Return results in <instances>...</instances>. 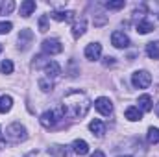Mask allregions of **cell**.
Listing matches in <instances>:
<instances>
[{
    "instance_id": "5bb4252c",
    "label": "cell",
    "mask_w": 159,
    "mask_h": 157,
    "mask_svg": "<svg viewBox=\"0 0 159 157\" xmlns=\"http://www.w3.org/2000/svg\"><path fill=\"white\" fill-rule=\"evenodd\" d=\"M35 7H37V4H35L34 0H24V2L20 4V15H22L24 19H28V17L35 11Z\"/></svg>"
},
{
    "instance_id": "4dcf8cb0",
    "label": "cell",
    "mask_w": 159,
    "mask_h": 157,
    "mask_svg": "<svg viewBox=\"0 0 159 157\" xmlns=\"http://www.w3.org/2000/svg\"><path fill=\"white\" fill-rule=\"evenodd\" d=\"M115 63V57H106V61H104V65L107 67V65H113Z\"/></svg>"
},
{
    "instance_id": "3957f363",
    "label": "cell",
    "mask_w": 159,
    "mask_h": 157,
    "mask_svg": "<svg viewBox=\"0 0 159 157\" xmlns=\"http://www.w3.org/2000/svg\"><path fill=\"white\" fill-rule=\"evenodd\" d=\"M65 117L63 115V109H56V111H44L43 115H41L39 122L43 128H46V129H50V128H54L61 118Z\"/></svg>"
},
{
    "instance_id": "52a82bcc",
    "label": "cell",
    "mask_w": 159,
    "mask_h": 157,
    "mask_svg": "<svg viewBox=\"0 0 159 157\" xmlns=\"http://www.w3.org/2000/svg\"><path fill=\"white\" fill-rule=\"evenodd\" d=\"M83 54H85V57L89 61H98L100 56H102V44L100 43H91V44L85 46V52Z\"/></svg>"
},
{
    "instance_id": "2e32d148",
    "label": "cell",
    "mask_w": 159,
    "mask_h": 157,
    "mask_svg": "<svg viewBox=\"0 0 159 157\" xmlns=\"http://www.w3.org/2000/svg\"><path fill=\"white\" fill-rule=\"evenodd\" d=\"M126 118L129 120V122H137V120H141L143 118V113H141V109L139 107H135V105H129L128 109H126Z\"/></svg>"
},
{
    "instance_id": "ba28073f",
    "label": "cell",
    "mask_w": 159,
    "mask_h": 157,
    "mask_svg": "<svg viewBox=\"0 0 159 157\" xmlns=\"http://www.w3.org/2000/svg\"><path fill=\"white\" fill-rule=\"evenodd\" d=\"M111 44H113L115 48H128V46H129V37H128L124 32L117 30V32L111 34Z\"/></svg>"
},
{
    "instance_id": "ffe728a7",
    "label": "cell",
    "mask_w": 159,
    "mask_h": 157,
    "mask_svg": "<svg viewBox=\"0 0 159 157\" xmlns=\"http://www.w3.org/2000/svg\"><path fill=\"white\" fill-rule=\"evenodd\" d=\"M48 154L54 157H67V148L61 146V144H52L48 148Z\"/></svg>"
},
{
    "instance_id": "8fae6325",
    "label": "cell",
    "mask_w": 159,
    "mask_h": 157,
    "mask_svg": "<svg viewBox=\"0 0 159 157\" xmlns=\"http://www.w3.org/2000/svg\"><path fill=\"white\" fill-rule=\"evenodd\" d=\"M70 148H72V152H74L76 155H80V157L89 154V144H87L83 139H76V141H72Z\"/></svg>"
},
{
    "instance_id": "cb8c5ba5",
    "label": "cell",
    "mask_w": 159,
    "mask_h": 157,
    "mask_svg": "<svg viewBox=\"0 0 159 157\" xmlns=\"http://www.w3.org/2000/svg\"><path fill=\"white\" fill-rule=\"evenodd\" d=\"M0 72H2V74H11V72H13V63H11L9 59L0 61Z\"/></svg>"
},
{
    "instance_id": "6da1fadb",
    "label": "cell",
    "mask_w": 159,
    "mask_h": 157,
    "mask_svg": "<svg viewBox=\"0 0 159 157\" xmlns=\"http://www.w3.org/2000/svg\"><path fill=\"white\" fill-rule=\"evenodd\" d=\"M63 115L70 118H83L91 109V100L83 91H70L63 98Z\"/></svg>"
},
{
    "instance_id": "4316f807",
    "label": "cell",
    "mask_w": 159,
    "mask_h": 157,
    "mask_svg": "<svg viewBox=\"0 0 159 157\" xmlns=\"http://www.w3.org/2000/svg\"><path fill=\"white\" fill-rule=\"evenodd\" d=\"M39 32H48V15H41L39 17Z\"/></svg>"
},
{
    "instance_id": "30bf717a",
    "label": "cell",
    "mask_w": 159,
    "mask_h": 157,
    "mask_svg": "<svg viewBox=\"0 0 159 157\" xmlns=\"http://www.w3.org/2000/svg\"><path fill=\"white\" fill-rule=\"evenodd\" d=\"M74 15H76L74 11H52L50 13V17L57 22H63V20L65 22H74V19H76Z\"/></svg>"
},
{
    "instance_id": "1f68e13d",
    "label": "cell",
    "mask_w": 159,
    "mask_h": 157,
    "mask_svg": "<svg viewBox=\"0 0 159 157\" xmlns=\"http://www.w3.org/2000/svg\"><path fill=\"white\" fill-rule=\"evenodd\" d=\"M91 157H106V154H104V152H100V150H96V152H94Z\"/></svg>"
},
{
    "instance_id": "e575fe53",
    "label": "cell",
    "mask_w": 159,
    "mask_h": 157,
    "mask_svg": "<svg viewBox=\"0 0 159 157\" xmlns=\"http://www.w3.org/2000/svg\"><path fill=\"white\" fill-rule=\"evenodd\" d=\"M0 52H2V44H0Z\"/></svg>"
},
{
    "instance_id": "836d02e7",
    "label": "cell",
    "mask_w": 159,
    "mask_h": 157,
    "mask_svg": "<svg viewBox=\"0 0 159 157\" xmlns=\"http://www.w3.org/2000/svg\"><path fill=\"white\" fill-rule=\"evenodd\" d=\"M120 157H129V155H120Z\"/></svg>"
},
{
    "instance_id": "44dd1931",
    "label": "cell",
    "mask_w": 159,
    "mask_h": 157,
    "mask_svg": "<svg viewBox=\"0 0 159 157\" xmlns=\"http://www.w3.org/2000/svg\"><path fill=\"white\" fill-rule=\"evenodd\" d=\"M146 56L150 59H159V43H148L146 44Z\"/></svg>"
},
{
    "instance_id": "d6986e66",
    "label": "cell",
    "mask_w": 159,
    "mask_h": 157,
    "mask_svg": "<svg viewBox=\"0 0 159 157\" xmlns=\"http://www.w3.org/2000/svg\"><path fill=\"white\" fill-rule=\"evenodd\" d=\"M85 30H87V22H85V19H81L80 22H76V24L72 26V35H74L76 39H80V37L85 34Z\"/></svg>"
},
{
    "instance_id": "5b68a950",
    "label": "cell",
    "mask_w": 159,
    "mask_h": 157,
    "mask_svg": "<svg viewBox=\"0 0 159 157\" xmlns=\"http://www.w3.org/2000/svg\"><path fill=\"white\" fill-rule=\"evenodd\" d=\"M43 52L48 54V56H56V54H61L63 52V44L59 39H44L41 44Z\"/></svg>"
},
{
    "instance_id": "603a6c76",
    "label": "cell",
    "mask_w": 159,
    "mask_h": 157,
    "mask_svg": "<svg viewBox=\"0 0 159 157\" xmlns=\"http://www.w3.org/2000/svg\"><path fill=\"white\" fill-rule=\"evenodd\" d=\"M13 9H15V2H11V0L0 2V15H7V13H11Z\"/></svg>"
},
{
    "instance_id": "484cf974",
    "label": "cell",
    "mask_w": 159,
    "mask_h": 157,
    "mask_svg": "<svg viewBox=\"0 0 159 157\" xmlns=\"http://www.w3.org/2000/svg\"><path fill=\"white\" fill-rule=\"evenodd\" d=\"M107 9H122L124 6H126V2L124 0H109V2H106L104 4Z\"/></svg>"
},
{
    "instance_id": "d6a6232c",
    "label": "cell",
    "mask_w": 159,
    "mask_h": 157,
    "mask_svg": "<svg viewBox=\"0 0 159 157\" xmlns=\"http://www.w3.org/2000/svg\"><path fill=\"white\" fill-rule=\"evenodd\" d=\"M156 115H157V117H159V104H157V105H156Z\"/></svg>"
},
{
    "instance_id": "ac0fdd59",
    "label": "cell",
    "mask_w": 159,
    "mask_h": 157,
    "mask_svg": "<svg viewBox=\"0 0 159 157\" xmlns=\"http://www.w3.org/2000/svg\"><path fill=\"white\" fill-rule=\"evenodd\" d=\"M11 107H13V98L9 94H4L0 98V113H9Z\"/></svg>"
},
{
    "instance_id": "f1b7e54d",
    "label": "cell",
    "mask_w": 159,
    "mask_h": 157,
    "mask_svg": "<svg viewBox=\"0 0 159 157\" xmlns=\"http://www.w3.org/2000/svg\"><path fill=\"white\" fill-rule=\"evenodd\" d=\"M50 61H52V59H44L43 56H39V57H35V61H34V67H35V69H37V67H43V69H44V67H46Z\"/></svg>"
},
{
    "instance_id": "7a4b0ae2",
    "label": "cell",
    "mask_w": 159,
    "mask_h": 157,
    "mask_svg": "<svg viewBox=\"0 0 159 157\" xmlns=\"http://www.w3.org/2000/svg\"><path fill=\"white\" fill-rule=\"evenodd\" d=\"M4 137H6L11 144H20V142H24V141L28 139V131H26V128H24L20 122H13V124H9V126L6 128Z\"/></svg>"
},
{
    "instance_id": "4fadbf2b",
    "label": "cell",
    "mask_w": 159,
    "mask_h": 157,
    "mask_svg": "<svg viewBox=\"0 0 159 157\" xmlns=\"http://www.w3.org/2000/svg\"><path fill=\"white\" fill-rule=\"evenodd\" d=\"M44 74H46V78H48V79L57 78V76L61 74V67H59L56 61H50V63L44 67Z\"/></svg>"
},
{
    "instance_id": "83f0119b",
    "label": "cell",
    "mask_w": 159,
    "mask_h": 157,
    "mask_svg": "<svg viewBox=\"0 0 159 157\" xmlns=\"http://www.w3.org/2000/svg\"><path fill=\"white\" fill-rule=\"evenodd\" d=\"M11 28H13V24H11V22H7V20H2V22H0V35H4V34H9V32H11Z\"/></svg>"
},
{
    "instance_id": "7402d4cb",
    "label": "cell",
    "mask_w": 159,
    "mask_h": 157,
    "mask_svg": "<svg viewBox=\"0 0 159 157\" xmlns=\"http://www.w3.org/2000/svg\"><path fill=\"white\" fill-rule=\"evenodd\" d=\"M146 141H148L150 144H157V142H159V129H157V128H148Z\"/></svg>"
},
{
    "instance_id": "8992f818",
    "label": "cell",
    "mask_w": 159,
    "mask_h": 157,
    "mask_svg": "<svg viewBox=\"0 0 159 157\" xmlns=\"http://www.w3.org/2000/svg\"><path fill=\"white\" fill-rule=\"evenodd\" d=\"M94 107H96V111H98L100 115H104V117H109V115H113V104H111V100H109V98H106V96H100V98H96V102H94Z\"/></svg>"
},
{
    "instance_id": "e0dca14e",
    "label": "cell",
    "mask_w": 159,
    "mask_h": 157,
    "mask_svg": "<svg viewBox=\"0 0 159 157\" xmlns=\"http://www.w3.org/2000/svg\"><path fill=\"white\" fill-rule=\"evenodd\" d=\"M152 30H154V24H152L148 19H143V20H139V22H137V32H139L141 35L150 34Z\"/></svg>"
},
{
    "instance_id": "d4e9b609",
    "label": "cell",
    "mask_w": 159,
    "mask_h": 157,
    "mask_svg": "<svg viewBox=\"0 0 159 157\" xmlns=\"http://www.w3.org/2000/svg\"><path fill=\"white\" fill-rule=\"evenodd\" d=\"M39 87H41V91L50 92V91L54 89V83H52V79H48V78H41L39 79Z\"/></svg>"
},
{
    "instance_id": "f546056e",
    "label": "cell",
    "mask_w": 159,
    "mask_h": 157,
    "mask_svg": "<svg viewBox=\"0 0 159 157\" xmlns=\"http://www.w3.org/2000/svg\"><path fill=\"white\" fill-rule=\"evenodd\" d=\"M0 148H6V137L2 133V126H0Z\"/></svg>"
},
{
    "instance_id": "277c9868",
    "label": "cell",
    "mask_w": 159,
    "mask_h": 157,
    "mask_svg": "<svg viewBox=\"0 0 159 157\" xmlns=\"http://www.w3.org/2000/svg\"><path fill=\"white\" fill-rule=\"evenodd\" d=\"M131 83L135 89H148L152 83V74L148 70H137L131 74Z\"/></svg>"
},
{
    "instance_id": "7c38bea8",
    "label": "cell",
    "mask_w": 159,
    "mask_h": 157,
    "mask_svg": "<svg viewBox=\"0 0 159 157\" xmlns=\"http://www.w3.org/2000/svg\"><path fill=\"white\" fill-rule=\"evenodd\" d=\"M89 129L93 131V135H96V137H102V135L106 133V124H104L102 120L94 118V120H91V122H89Z\"/></svg>"
},
{
    "instance_id": "9a60e30c",
    "label": "cell",
    "mask_w": 159,
    "mask_h": 157,
    "mask_svg": "<svg viewBox=\"0 0 159 157\" xmlns=\"http://www.w3.org/2000/svg\"><path fill=\"white\" fill-rule=\"evenodd\" d=\"M139 109H141V113L144 111V113H148V111H152V107H154V104H152V96L150 94H143V96H139Z\"/></svg>"
},
{
    "instance_id": "9c48e42d",
    "label": "cell",
    "mask_w": 159,
    "mask_h": 157,
    "mask_svg": "<svg viewBox=\"0 0 159 157\" xmlns=\"http://www.w3.org/2000/svg\"><path fill=\"white\" fill-rule=\"evenodd\" d=\"M32 43H34V32L28 30V28L20 30V34H19V48L20 50H28L32 46Z\"/></svg>"
}]
</instances>
